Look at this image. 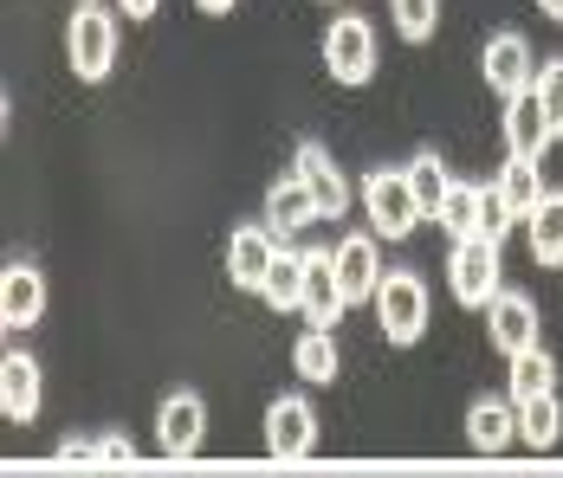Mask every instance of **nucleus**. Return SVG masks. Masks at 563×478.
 <instances>
[{"instance_id": "15", "label": "nucleus", "mask_w": 563, "mask_h": 478, "mask_svg": "<svg viewBox=\"0 0 563 478\" xmlns=\"http://www.w3.org/2000/svg\"><path fill=\"white\" fill-rule=\"evenodd\" d=\"M46 318V271L40 266H7L0 271V323L7 330H33Z\"/></svg>"}, {"instance_id": "32", "label": "nucleus", "mask_w": 563, "mask_h": 478, "mask_svg": "<svg viewBox=\"0 0 563 478\" xmlns=\"http://www.w3.org/2000/svg\"><path fill=\"white\" fill-rule=\"evenodd\" d=\"M195 7H201V13H233L240 0H195Z\"/></svg>"}, {"instance_id": "4", "label": "nucleus", "mask_w": 563, "mask_h": 478, "mask_svg": "<svg viewBox=\"0 0 563 478\" xmlns=\"http://www.w3.org/2000/svg\"><path fill=\"white\" fill-rule=\"evenodd\" d=\"M363 208H369V220H376L383 240H408V233L428 220L421 201H415V188H408V168H376V175L363 181Z\"/></svg>"}, {"instance_id": "29", "label": "nucleus", "mask_w": 563, "mask_h": 478, "mask_svg": "<svg viewBox=\"0 0 563 478\" xmlns=\"http://www.w3.org/2000/svg\"><path fill=\"white\" fill-rule=\"evenodd\" d=\"M85 459H98L91 440H65V446H58V466H85Z\"/></svg>"}, {"instance_id": "16", "label": "nucleus", "mask_w": 563, "mask_h": 478, "mask_svg": "<svg viewBox=\"0 0 563 478\" xmlns=\"http://www.w3.org/2000/svg\"><path fill=\"white\" fill-rule=\"evenodd\" d=\"M338 285L350 304H376V285H383V259H376V240L369 233H350V240H338Z\"/></svg>"}, {"instance_id": "13", "label": "nucleus", "mask_w": 563, "mask_h": 478, "mask_svg": "<svg viewBox=\"0 0 563 478\" xmlns=\"http://www.w3.org/2000/svg\"><path fill=\"white\" fill-rule=\"evenodd\" d=\"M305 323H318V330H338L343 311H350V298H343L338 285V259L331 253H305Z\"/></svg>"}, {"instance_id": "21", "label": "nucleus", "mask_w": 563, "mask_h": 478, "mask_svg": "<svg viewBox=\"0 0 563 478\" xmlns=\"http://www.w3.org/2000/svg\"><path fill=\"white\" fill-rule=\"evenodd\" d=\"M311 220H324V213H318V201H311V188H305L298 175L273 181V194H266V226L285 240V233H298V226H311Z\"/></svg>"}, {"instance_id": "28", "label": "nucleus", "mask_w": 563, "mask_h": 478, "mask_svg": "<svg viewBox=\"0 0 563 478\" xmlns=\"http://www.w3.org/2000/svg\"><path fill=\"white\" fill-rule=\"evenodd\" d=\"M531 85H538V98H544V116H551V130L563 136V58H544Z\"/></svg>"}, {"instance_id": "12", "label": "nucleus", "mask_w": 563, "mask_h": 478, "mask_svg": "<svg viewBox=\"0 0 563 478\" xmlns=\"http://www.w3.org/2000/svg\"><path fill=\"white\" fill-rule=\"evenodd\" d=\"M201 433H208V401L201 394H169L163 401V414H156V446L169 453V459H188V453H201Z\"/></svg>"}, {"instance_id": "5", "label": "nucleus", "mask_w": 563, "mask_h": 478, "mask_svg": "<svg viewBox=\"0 0 563 478\" xmlns=\"http://www.w3.org/2000/svg\"><path fill=\"white\" fill-rule=\"evenodd\" d=\"M324 71L338 85H369V71H376V26L363 13L331 20V33H324Z\"/></svg>"}, {"instance_id": "27", "label": "nucleus", "mask_w": 563, "mask_h": 478, "mask_svg": "<svg viewBox=\"0 0 563 478\" xmlns=\"http://www.w3.org/2000/svg\"><path fill=\"white\" fill-rule=\"evenodd\" d=\"M395 26H401V40H434V26H441V0H389Z\"/></svg>"}, {"instance_id": "6", "label": "nucleus", "mask_w": 563, "mask_h": 478, "mask_svg": "<svg viewBox=\"0 0 563 478\" xmlns=\"http://www.w3.org/2000/svg\"><path fill=\"white\" fill-rule=\"evenodd\" d=\"M273 259H279V233L273 226H233V240H227V285L233 291H266Z\"/></svg>"}, {"instance_id": "23", "label": "nucleus", "mask_w": 563, "mask_h": 478, "mask_svg": "<svg viewBox=\"0 0 563 478\" xmlns=\"http://www.w3.org/2000/svg\"><path fill=\"white\" fill-rule=\"evenodd\" d=\"M525 226H531V259L538 266H563V194H544Z\"/></svg>"}, {"instance_id": "14", "label": "nucleus", "mask_w": 563, "mask_h": 478, "mask_svg": "<svg viewBox=\"0 0 563 478\" xmlns=\"http://www.w3.org/2000/svg\"><path fill=\"white\" fill-rule=\"evenodd\" d=\"M551 143H558V130H551V116H544L538 85H531V91H518V98H506V149H511V156H538V162H544Z\"/></svg>"}, {"instance_id": "20", "label": "nucleus", "mask_w": 563, "mask_h": 478, "mask_svg": "<svg viewBox=\"0 0 563 478\" xmlns=\"http://www.w3.org/2000/svg\"><path fill=\"white\" fill-rule=\"evenodd\" d=\"M466 440L479 453H506L518 440V401H473L466 408Z\"/></svg>"}, {"instance_id": "25", "label": "nucleus", "mask_w": 563, "mask_h": 478, "mask_svg": "<svg viewBox=\"0 0 563 478\" xmlns=\"http://www.w3.org/2000/svg\"><path fill=\"white\" fill-rule=\"evenodd\" d=\"M408 188H415V201H421V213H441V201H448V168H441V156L434 149H421V156L408 162Z\"/></svg>"}, {"instance_id": "18", "label": "nucleus", "mask_w": 563, "mask_h": 478, "mask_svg": "<svg viewBox=\"0 0 563 478\" xmlns=\"http://www.w3.org/2000/svg\"><path fill=\"white\" fill-rule=\"evenodd\" d=\"M493 194H499V220L518 226V220H531V208L544 201V175H538V156H511L499 168V181H493Z\"/></svg>"}, {"instance_id": "9", "label": "nucleus", "mask_w": 563, "mask_h": 478, "mask_svg": "<svg viewBox=\"0 0 563 478\" xmlns=\"http://www.w3.org/2000/svg\"><path fill=\"white\" fill-rule=\"evenodd\" d=\"M40 401H46V381H40V363L26 349H7L0 356V414L13 426L40 421Z\"/></svg>"}, {"instance_id": "3", "label": "nucleus", "mask_w": 563, "mask_h": 478, "mask_svg": "<svg viewBox=\"0 0 563 478\" xmlns=\"http://www.w3.org/2000/svg\"><path fill=\"white\" fill-rule=\"evenodd\" d=\"M376 330L389 336L395 349L421 343V330H428V285L415 271H383V285H376Z\"/></svg>"}, {"instance_id": "24", "label": "nucleus", "mask_w": 563, "mask_h": 478, "mask_svg": "<svg viewBox=\"0 0 563 478\" xmlns=\"http://www.w3.org/2000/svg\"><path fill=\"white\" fill-rule=\"evenodd\" d=\"M273 311H298L305 304V253H285L279 246V259H273V271H266V291H260Z\"/></svg>"}, {"instance_id": "31", "label": "nucleus", "mask_w": 563, "mask_h": 478, "mask_svg": "<svg viewBox=\"0 0 563 478\" xmlns=\"http://www.w3.org/2000/svg\"><path fill=\"white\" fill-rule=\"evenodd\" d=\"M156 7H163V0H117L123 20H156Z\"/></svg>"}, {"instance_id": "19", "label": "nucleus", "mask_w": 563, "mask_h": 478, "mask_svg": "<svg viewBox=\"0 0 563 478\" xmlns=\"http://www.w3.org/2000/svg\"><path fill=\"white\" fill-rule=\"evenodd\" d=\"M291 369H298V381H311V388H331V381H338V369H343L338 336L311 323V330H305V336L291 343Z\"/></svg>"}, {"instance_id": "11", "label": "nucleus", "mask_w": 563, "mask_h": 478, "mask_svg": "<svg viewBox=\"0 0 563 478\" xmlns=\"http://www.w3.org/2000/svg\"><path fill=\"white\" fill-rule=\"evenodd\" d=\"M486 336L499 356H518V349H538V304L525 291H499L486 304Z\"/></svg>"}, {"instance_id": "30", "label": "nucleus", "mask_w": 563, "mask_h": 478, "mask_svg": "<svg viewBox=\"0 0 563 478\" xmlns=\"http://www.w3.org/2000/svg\"><path fill=\"white\" fill-rule=\"evenodd\" d=\"M98 459H104V466H130V459H136V446H130V440H104V446H98Z\"/></svg>"}, {"instance_id": "7", "label": "nucleus", "mask_w": 563, "mask_h": 478, "mask_svg": "<svg viewBox=\"0 0 563 478\" xmlns=\"http://www.w3.org/2000/svg\"><path fill=\"white\" fill-rule=\"evenodd\" d=\"M479 71H486V91L518 98V91H531L538 58H531V46H525V33H493V40H486V53H479Z\"/></svg>"}, {"instance_id": "22", "label": "nucleus", "mask_w": 563, "mask_h": 478, "mask_svg": "<svg viewBox=\"0 0 563 478\" xmlns=\"http://www.w3.org/2000/svg\"><path fill=\"white\" fill-rule=\"evenodd\" d=\"M518 440H525L531 453H551V446L563 440V401H558V388H544V394L518 401Z\"/></svg>"}, {"instance_id": "17", "label": "nucleus", "mask_w": 563, "mask_h": 478, "mask_svg": "<svg viewBox=\"0 0 563 478\" xmlns=\"http://www.w3.org/2000/svg\"><path fill=\"white\" fill-rule=\"evenodd\" d=\"M291 175L311 188L318 213H331V220H338V213L350 208V181L338 175V162H331V149H324V143H298V168H291Z\"/></svg>"}, {"instance_id": "10", "label": "nucleus", "mask_w": 563, "mask_h": 478, "mask_svg": "<svg viewBox=\"0 0 563 478\" xmlns=\"http://www.w3.org/2000/svg\"><path fill=\"white\" fill-rule=\"evenodd\" d=\"M441 226H448L453 240H466V233H499L506 240V220H499V194H486L479 181H453L441 213H434Z\"/></svg>"}, {"instance_id": "26", "label": "nucleus", "mask_w": 563, "mask_h": 478, "mask_svg": "<svg viewBox=\"0 0 563 478\" xmlns=\"http://www.w3.org/2000/svg\"><path fill=\"white\" fill-rule=\"evenodd\" d=\"M506 363H511V401H531V394H544V388L558 381V363H551L544 349H518Z\"/></svg>"}, {"instance_id": "1", "label": "nucleus", "mask_w": 563, "mask_h": 478, "mask_svg": "<svg viewBox=\"0 0 563 478\" xmlns=\"http://www.w3.org/2000/svg\"><path fill=\"white\" fill-rule=\"evenodd\" d=\"M448 285H453V298H460L466 311H486V304L506 291L499 233H466V240H453V253H448Z\"/></svg>"}, {"instance_id": "2", "label": "nucleus", "mask_w": 563, "mask_h": 478, "mask_svg": "<svg viewBox=\"0 0 563 478\" xmlns=\"http://www.w3.org/2000/svg\"><path fill=\"white\" fill-rule=\"evenodd\" d=\"M117 20L111 7H98V0H78V13H71V26H65V58H71V71L85 78V85H104L117 65Z\"/></svg>"}, {"instance_id": "8", "label": "nucleus", "mask_w": 563, "mask_h": 478, "mask_svg": "<svg viewBox=\"0 0 563 478\" xmlns=\"http://www.w3.org/2000/svg\"><path fill=\"white\" fill-rule=\"evenodd\" d=\"M318 446V414H311V401L305 394H279L273 408H266V453L273 459H305Z\"/></svg>"}, {"instance_id": "33", "label": "nucleus", "mask_w": 563, "mask_h": 478, "mask_svg": "<svg viewBox=\"0 0 563 478\" xmlns=\"http://www.w3.org/2000/svg\"><path fill=\"white\" fill-rule=\"evenodd\" d=\"M538 7H544V13H551V20L563 26V0H538Z\"/></svg>"}]
</instances>
